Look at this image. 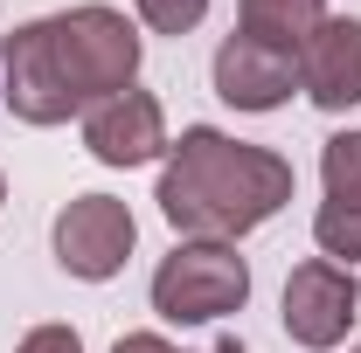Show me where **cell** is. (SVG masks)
I'll return each instance as SVG.
<instances>
[{
	"label": "cell",
	"mask_w": 361,
	"mask_h": 353,
	"mask_svg": "<svg viewBox=\"0 0 361 353\" xmlns=\"http://www.w3.org/2000/svg\"><path fill=\"white\" fill-rule=\"evenodd\" d=\"M319 174H326V201L361 208V132H334V139H326Z\"/></svg>",
	"instance_id": "cell-10"
},
{
	"label": "cell",
	"mask_w": 361,
	"mask_h": 353,
	"mask_svg": "<svg viewBox=\"0 0 361 353\" xmlns=\"http://www.w3.org/2000/svg\"><path fill=\"white\" fill-rule=\"evenodd\" d=\"M209 353H243V347H236V340H223V347H209Z\"/></svg>",
	"instance_id": "cell-15"
},
{
	"label": "cell",
	"mask_w": 361,
	"mask_h": 353,
	"mask_svg": "<svg viewBox=\"0 0 361 353\" xmlns=\"http://www.w3.org/2000/svg\"><path fill=\"white\" fill-rule=\"evenodd\" d=\"M111 353H174V347H167L160 333H126V340H118Z\"/></svg>",
	"instance_id": "cell-14"
},
{
	"label": "cell",
	"mask_w": 361,
	"mask_h": 353,
	"mask_svg": "<svg viewBox=\"0 0 361 353\" xmlns=\"http://www.w3.org/2000/svg\"><path fill=\"white\" fill-rule=\"evenodd\" d=\"M14 353H84V340H77L70 326H35V333H28Z\"/></svg>",
	"instance_id": "cell-13"
},
{
	"label": "cell",
	"mask_w": 361,
	"mask_h": 353,
	"mask_svg": "<svg viewBox=\"0 0 361 353\" xmlns=\"http://www.w3.org/2000/svg\"><path fill=\"white\" fill-rule=\"evenodd\" d=\"M0 201H7V180H0Z\"/></svg>",
	"instance_id": "cell-16"
},
{
	"label": "cell",
	"mask_w": 361,
	"mask_h": 353,
	"mask_svg": "<svg viewBox=\"0 0 361 353\" xmlns=\"http://www.w3.org/2000/svg\"><path fill=\"white\" fill-rule=\"evenodd\" d=\"M243 14V35H257L271 49H306L319 21H326V0H236Z\"/></svg>",
	"instance_id": "cell-9"
},
{
	"label": "cell",
	"mask_w": 361,
	"mask_h": 353,
	"mask_svg": "<svg viewBox=\"0 0 361 353\" xmlns=\"http://www.w3.org/2000/svg\"><path fill=\"white\" fill-rule=\"evenodd\" d=\"M153 201L188 243H236L292 201V160H278L271 146H243L216 125H188L167 146Z\"/></svg>",
	"instance_id": "cell-2"
},
{
	"label": "cell",
	"mask_w": 361,
	"mask_h": 353,
	"mask_svg": "<svg viewBox=\"0 0 361 353\" xmlns=\"http://www.w3.org/2000/svg\"><path fill=\"white\" fill-rule=\"evenodd\" d=\"M49 243H56V264L70 270V277L104 284V277L126 270V257H133V243H139V222H133V208L111 201V194H77V201L56 215Z\"/></svg>",
	"instance_id": "cell-4"
},
{
	"label": "cell",
	"mask_w": 361,
	"mask_h": 353,
	"mask_svg": "<svg viewBox=\"0 0 361 353\" xmlns=\"http://www.w3.org/2000/svg\"><path fill=\"white\" fill-rule=\"evenodd\" d=\"M313 236H319V250H326V257H341V270L361 264V208L326 201V208L313 215Z\"/></svg>",
	"instance_id": "cell-11"
},
{
	"label": "cell",
	"mask_w": 361,
	"mask_h": 353,
	"mask_svg": "<svg viewBox=\"0 0 361 353\" xmlns=\"http://www.w3.org/2000/svg\"><path fill=\"white\" fill-rule=\"evenodd\" d=\"M361 312V291H355V270H341L334 257H313V264H299L285 277V333L299 340V347H341L348 340V326H355Z\"/></svg>",
	"instance_id": "cell-5"
},
{
	"label": "cell",
	"mask_w": 361,
	"mask_h": 353,
	"mask_svg": "<svg viewBox=\"0 0 361 353\" xmlns=\"http://www.w3.org/2000/svg\"><path fill=\"white\" fill-rule=\"evenodd\" d=\"M243 298H250V264L236 257V243H180L153 270V312L174 326H209L223 312H243Z\"/></svg>",
	"instance_id": "cell-3"
},
{
	"label": "cell",
	"mask_w": 361,
	"mask_h": 353,
	"mask_svg": "<svg viewBox=\"0 0 361 353\" xmlns=\"http://www.w3.org/2000/svg\"><path fill=\"white\" fill-rule=\"evenodd\" d=\"M139 14H146L153 35H188V28L209 14V0H139Z\"/></svg>",
	"instance_id": "cell-12"
},
{
	"label": "cell",
	"mask_w": 361,
	"mask_h": 353,
	"mask_svg": "<svg viewBox=\"0 0 361 353\" xmlns=\"http://www.w3.org/2000/svg\"><path fill=\"white\" fill-rule=\"evenodd\" d=\"M84 146L104 167H146L167 153V111L153 90H118L97 111H84Z\"/></svg>",
	"instance_id": "cell-6"
},
{
	"label": "cell",
	"mask_w": 361,
	"mask_h": 353,
	"mask_svg": "<svg viewBox=\"0 0 361 353\" xmlns=\"http://www.w3.org/2000/svg\"><path fill=\"white\" fill-rule=\"evenodd\" d=\"M299 84L319 111L361 104V21H319L299 49Z\"/></svg>",
	"instance_id": "cell-8"
},
{
	"label": "cell",
	"mask_w": 361,
	"mask_h": 353,
	"mask_svg": "<svg viewBox=\"0 0 361 353\" xmlns=\"http://www.w3.org/2000/svg\"><path fill=\"white\" fill-rule=\"evenodd\" d=\"M7 111L21 125H63L70 111H97L104 97L133 90L139 77V28L118 7H70L49 21H21L7 49Z\"/></svg>",
	"instance_id": "cell-1"
},
{
	"label": "cell",
	"mask_w": 361,
	"mask_h": 353,
	"mask_svg": "<svg viewBox=\"0 0 361 353\" xmlns=\"http://www.w3.org/2000/svg\"><path fill=\"white\" fill-rule=\"evenodd\" d=\"M299 84V63L292 49H271L257 35H229L216 49V97L236 104V111H278Z\"/></svg>",
	"instance_id": "cell-7"
}]
</instances>
